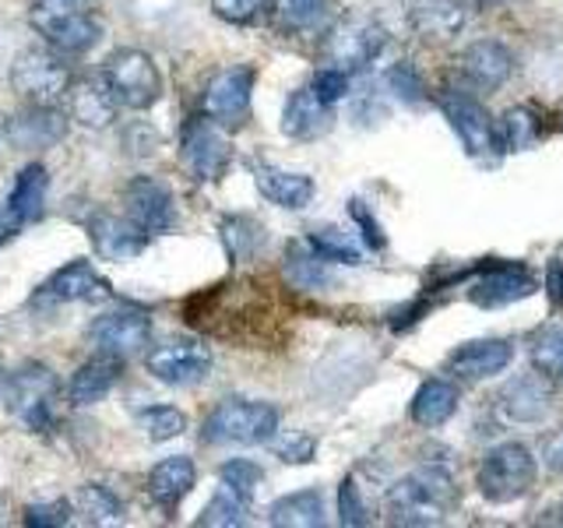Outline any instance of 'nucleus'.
Returning <instances> with one entry per match:
<instances>
[{"instance_id": "nucleus-1", "label": "nucleus", "mask_w": 563, "mask_h": 528, "mask_svg": "<svg viewBox=\"0 0 563 528\" xmlns=\"http://www.w3.org/2000/svg\"><path fill=\"white\" fill-rule=\"evenodd\" d=\"M454 504V480L448 469L422 465L398 480L387 493V510L398 525H437Z\"/></svg>"}, {"instance_id": "nucleus-2", "label": "nucleus", "mask_w": 563, "mask_h": 528, "mask_svg": "<svg viewBox=\"0 0 563 528\" xmlns=\"http://www.w3.org/2000/svg\"><path fill=\"white\" fill-rule=\"evenodd\" d=\"M278 430V409L268 402L225 398L208 413L201 440L216 448H254L268 444Z\"/></svg>"}, {"instance_id": "nucleus-3", "label": "nucleus", "mask_w": 563, "mask_h": 528, "mask_svg": "<svg viewBox=\"0 0 563 528\" xmlns=\"http://www.w3.org/2000/svg\"><path fill=\"white\" fill-rule=\"evenodd\" d=\"M536 472H539L536 454L525 444H518V440H504V444L483 454L475 483H479V493L489 504H515L532 490Z\"/></svg>"}, {"instance_id": "nucleus-4", "label": "nucleus", "mask_w": 563, "mask_h": 528, "mask_svg": "<svg viewBox=\"0 0 563 528\" xmlns=\"http://www.w3.org/2000/svg\"><path fill=\"white\" fill-rule=\"evenodd\" d=\"M102 78L123 110H152L163 99V70L141 50H113L102 64Z\"/></svg>"}, {"instance_id": "nucleus-5", "label": "nucleus", "mask_w": 563, "mask_h": 528, "mask_svg": "<svg viewBox=\"0 0 563 528\" xmlns=\"http://www.w3.org/2000/svg\"><path fill=\"white\" fill-rule=\"evenodd\" d=\"M70 67L57 50H22L11 64V88L22 102H40V106H57L67 96L70 85Z\"/></svg>"}, {"instance_id": "nucleus-6", "label": "nucleus", "mask_w": 563, "mask_h": 528, "mask_svg": "<svg viewBox=\"0 0 563 528\" xmlns=\"http://www.w3.org/2000/svg\"><path fill=\"white\" fill-rule=\"evenodd\" d=\"M180 163L190 169L194 180L211 184L222 180L229 163H233V141L222 123H216L208 113H198L184 123L180 134Z\"/></svg>"}, {"instance_id": "nucleus-7", "label": "nucleus", "mask_w": 563, "mask_h": 528, "mask_svg": "<svg viewBox=\"0 0 563 528\" xmlns=\"http://www.w3.org/2000/svg\"><path fill=\"white\" fill-rule=\"evenodd\" d=\"M145 366L166 387H198L211 374V349L201 339H166L148 349Z\"/></svg>"}, {"instance_id": "nucleus-8", "label": "nucleus", "mask_w": 563, "mask_h": 528, "mask_svg": "<svg viewBox=\"0 0 563 528\" xmlns=\"http://www.w3.org/2000/svg\"><path fill=\"white\" fill-rule=\"evenodd\" d=\"M254 78H257V70L251 64H236V67H222L205 88V99H201L205 113L216 123H222L229 134L240 131L246 117H251Z\"/></svg>"}, {"instance_id": "nucleus-9", "label": "nucleus", "mask_w": 563, "mask_h": 528, "mask_svg": "<svg viewBox=\"0 0 563 528\" xmlns=\"http://www.w3.org/2000/svg\"><path fill=\"white\" fill-rule=\"evenodd\" d=\"M387 46V32L377 22H363V18H349L339 22L324 40V67H339L345 75L374 64L380 50Z\"/></svg>"}, {"instance_id": "nucleus-10", "label": "nucleus", "mask_w": 563, "mask_h": 528, "mask_svg": "<svg viewBox=\"0 0 563 528\" xmlns=\"http://www.w3.org/2000/svg\"><path fill=\"white\" fill-rule=\"evenodd\" d=\"M148 342H152V321L145 310H134V307L102 314L92 321V328H88V345L117 360L137 356V352H145Z\"/></svg>"}, {"instance_id": "nucleus-11", "label": "nucleus", "mask_w": 563, "mask_h": 528, "mask_svg": "<svg viewBox=\"0 0 563 528\" xmlns=\"http://www.w3.org/2000/svg\"><path fill=\"white\" fill-rule=\"evenodd\" d=\"M53 398H57V377H53L49 366L29 363L11 377L8 405H11V413L22 422H29L32 430H46L49 427Z\"/></svg>"}, {"instance_id": "nucleus-12", "label": "nucleus", "mask_w": 563, "mask_h": 528, "mask_svg": "<svg viewBox=\"0 0 563 528\" xmlns=\"http://www.w3.org/2000/svg\"><path fill=\"white\" fill-rule=\"evenodd\" d=\"M110 296V282L92 268V261H70L43 282L35 304H99Z\"/></svg>"}, {"instance_id": "nucleus-13", "label": "nucleus", "mask_w": 563, "mask_h": 528, "mask_svg": "<svg viewBox=\"0 0 563 528\" xmlns=\"http://www.w3.org/2000/svg\"><path fill=\"white\" fill-rule=\"evenodd\" d=\"M123 205H128V216L152 237L169 233L176 226V198L169 184L155 180V176H134V180L123 187Z\"/></svg>"}, {"instance_id": "nucleus-14", "label": "nucleus", "mask_w": 563, "mask_h": 528, "mask_svg": "<svg viewBox=\"0 0 563 528\" xmlns=\"http://www.w3.org/2000/svg\"><path fill=\"white\" fill-rule=\"evenodd\" d=\"M70 120L57 110V106H40V102H25V110H18L8 120V141L22 152H43L60 145L67 138Z\"/></svg>"}, {"instance_id": "nucleus-15", "label": "nucleus", "mask_w": 563, "mask_h": 528, "mask_svg": "<svg viewBox=\"0 0 563 528\" xmlns=\"http://www.w3.org/2000/svg\"><path fill=\"white\" fill-rule=\"evenodd\" d=\"M67 117L81 123L88 131H102L117 120L120 102L113 99L110 85L102 75H85V78H70L67 85Z\"/></svg>"}, {"instance_id": "nucleus-16", "label": "nucleus", "mask_w": 563, "mask_h": 528, "mask_svg": "<svg viewBox=\"0 0 563 528\" xmlns=\"http://www.w3.org/2000/svg\"><path fill=\"white\" fill-rule=\"evenodd\" d=\"M88 237H92V246L102 261H131L152 240V233H145L131 216H110V211L88 222Z\"/></svg>"}, {"instance_id": "nucleus-17", "label": "nucleus", "mask_w": 563, "mask_h": 528, "mask_svg": "<svg viewBox=\"0 0 563 528\" xmlns=\"http://www.w3.org/2000/svg\"><path fill=\"white\" fill-rule=\"evenodd\" d=\"M515 360V342L507 339H479L457 345L448 356V370L462 381H489L507 370V363Z\"/></svg>"}, {"instance_id": "nucleus-18", "label": "nucleus", "mask_w": 563, "mask_h": 528, "mask_svg": "<svg viewBox=\"0 0 563 528\" xmlns=\"http://www.w3.org/2000/svg\"><path fill=\"white\" fill-rule=\"evenodd\" d=\"M440 110H444L454 134L462 138L468 155H486L493 148V120L483 110V102L462 92H444L440 96Z\"/></svg>"}, {"instance_id": "nucleus-19", "label": "nucleus", "mask_w": 563, "mask_h": 528, "mask_svg": "<svg viewBox=\"0 0 563 528\" xmlns=\"http://www.w3.org/2000/svg\"><path fill=\"white\" fill-rule=\"evenodd\" d=\"M500 402V413L515 422H542L550 416L553 402H550V384H545L542 374H525L515 377L504 392L497 395Z\"/></svg>"}, {"instance_id": "nucleus-20", "label": "nucleus", "mask_w": 563, "mask_h": 528, "mask_svg": "<svg viewBox=\"0 0 563 528\" xmlns=\"http://www.w3.org/2000/svg\"><path fill=\"white\" fill-rule=\"evenodd\" d=\"M120 374H123V360L106 356V352H96L92 360H85V363L75 370V377H70V384H67V398H70V405H78V409H85V405L102 402V398L117 387Z\"/></svg>"}, {"instance_id": "nucleus-21", "label": "nucleus", "mask_w": 563, "mask_h": 528, "mask_svg": "<svg viewBox=\"0 0 563 528\" xmlns=\"http://www.w3.org/2000/svg\"><path fill=\"white\" fill-rule=\"evenodd\" d=\"M254 184L264 201L289 208V211H299L313 201V180L307 173H296V169L261 163V166H254Z\"/></svg>"}, {"instance_id": "nucleus-22", "label": "nucleus", "mask_w": 563, "mask_h": 528, "mask_svg": "<svg viewBox=\"0 0 563 528\" xmlns=\"http://www.w3.org/2000/svg\"><path fill=\"white\" fill-rule=\"evenodd\" d=\"M462 70L475 88H500L515 70V53L497 40H479L462 53Z\"/></svg>"}, {"instance_id": "nucleus-23", "label": "nucleus", "mask_w": 563, "mask_h": 528, "mask_svg": "<svg viewBox=\"0 0 563 528\" xmlns=\"http://www.w3.org/2000/svg\"><path fill=\"white\" fill-rule=\"evenodd\" d=\"M328 128H331V106L317 99L310 85L296 88L286 99V110H282V131L296 141H310V138H321Z\"/></svg>"}, {"instance_id": "nucleus-24", "label": "nucleus", "mask_w": 563, "mask_h": 528, "mask_svg": "<svg viewBox=\"0 0 563 528\" xmlns=\"http://www.w3.org/2000/svg\"><path fill=\"white\" fill-rule=\"evenodd\" d=\"M198 483V469L187 454H173V458H163L152 472H148V497L163 507V510H176L180 501L194 490Z\"/></svg>"}, {"instance_id": "nucleus-25", "label": "nucleus", "mask_w": 563, "mask_h": 528, "mask_svg": "<svg viewBox=\"0 0 563 528\" xmlns=\"http://www.w3.org/2000/svg\"><path fill=\"white\" fill-rule=\"evenodd\" d=\"M536 293V278L525 275L521 268H497V272H486L475 286L468 289V299L479 307H507V304H518V299L532 296Z\"/></svg>"}, {"instance_id": "nucleus-26", "label": "nucleus", "mask_w": 563, "mask_h": 528, "mask_svg": "<svg viewBox=\"0 0 563 528\" xmlns=\"http://www.w3.org/2000/svg\"><path fill=\"white\" fill-rule=\"evenodd\" d=\"M46 187H49V169L43 163H29L25 169H18L8 198V211L18 219V226L40 222L46 208Z\"/></svg>"}, {"instance_id": "nucleus-27", "label": "nucleus", "mask_w": 563, "mask_h": 528, "mask_svg": "<svg viewBox=\"0 0 563 528\" xmlns=\"http://www.w3.org/2000/svg\"><path fill=\"white\" fill-rule=\"evenodd\" d=\"M409 18L427 40H451L465 25V0H412Z\"/></svg>"}, {"instance_id": "nucleus-28", "label": "nucleus", "mask_w": 563, "mask_h": 528, "mask_svg": "<svg viewBox=\"0 0 563 528\" xmlns=\"http://www.w3.org/2000/svg\"><path fill=\"white\" fill-rule=\"evenodd\" d=\"M454 413H457V387L444 377L422 381L409 405V416L419 427H444Z\"/></svg>"}, {"instance_id": "nucleus-29", "label": "nucleus", "mask_w": 563, "mask_h": 528, "mask_svg": "<svg viewBox=\"0 0 563 528\" xmlns=\"http://www.w3.org/2000/svg\"><path fill=\"white\" fill-rule=\"evenodd\" d=\"M43 40L49 43V50L64 53V57H81V53H88L102 40V25L92 11H85V14L67 18V22L43 32Z\"/></svg>"}, {"instance_id": "nucleus-30", "label": "nucleus", "mask_w": 563, "mask_h": 528, "mask_svg": "<svg viewBox=\"0 0 563 528\" xmlns=\"http://www.w3.org/2000/svg\"><path fill=\"white\" fill-rule=\"evenodd\" d=\"M268 525L278 528H317L324 525V501L317 490H299L289 497H278L268 507Z\"/></svg>"}, {"instance_id": "nucleus-31", "label": "nucleus", "mask_w": 563, "mask_h": 528, "mask_svg": "<svg viewBox=\"0 0 563 528\" xmlns=\"http://www.w3.org/2000/svg\"><path fill=\"white\" fill-rule=\"evenodd\" d=\"M70 510H78L85 525H123V504L117 501L113 490L99 483H85L70 501Z\"/></svg>"}, {"instance_id": "nucleus-32", "label": "nucleus", "mask_w": 563, "mask_h": 528, "mask_svg": "<svg viewBox=\"0 0 563 528\" xmlns=\"http://www.w3.org/2000/svg\"><path fill=\"white\" fill-rule=\"evenodd\" d=\"M282 272H286L289 286H296V289H324L328 282H331L328 261L317 257L307 243H289Z\"/></svg>"}, {"instance_id": "nucleus-33", "label": "nucleus", "mask_w": 563, "mask_h": 528, "mask_svg": "<svg viewBox=\"0 0 563 528\" xmlns=\"http://www.w3.org/2000/svg\"><path fill=\"white\" fill-rule=\"evenodd\" d=\"M219 237L225 254L233 261H251L261 243H264V229L254 216H222L219 219Z\"/></svg>"}, {"instance_id": "nucleus-34", "label": "nucleus", "mask_w": 563, "mask_h": 528, "mask_svg": "<svg viewBox=\"0 0 563 528\" xmlns=\"http://www.w3.org/2000/svg\"><path fill=\"white\" fill-rule=\"evenodd\" d=\"M536 134H539V117L532 110H525V106L493 120V148L497 152H521L532 145Z\"/></svg>"}, {"instance_id": "nucleus-35", "label": "nucleus", "mask_w": 563, "mask_h": 528, "mask_svg": "<svg viewBox=\"0 0 563 528\" xmlns=\"http://www.w3.org/2000/svg\"><path fill=\"white\" fill-rule=\"evenodd\" d=\"M307 246L324 257L328 264H360L363 261V251L356 246V240H349L342 229H313L307 237Z\"/></svg>"}, {"instance_id": "nucleus-36", "label": "nucleus", "mask_w": 563, "mask_h": 528, "mask_svg": "<svg viewBox=\"0 0 563 528\" xmlns=\"http://www.w3.org/2000/svg\"><path fill=\"white\" fill-rule=\"evenodd\" d=\"M85 11H92V0H32L29 22L35 32H49L53 25L67 22V18H78Z\"/></svg>"}, {"instance_id": "nucleus-37", "label": "nucleus", "mask_w": 563, "mask_h": 528, "mask_svg": "<svg viewBox=\"0 0 563 528\" xmlns=\"http://www.w3.org/2000/svg\"><path fill=\"white\" fill-rule=\"evenodd\" d=\"M219 480H222V486L229 493H233V497L251 504V497H254L261 480H264V469L257 462H251V458H233V462H225L219 469Z\"/></svg>"}, {"instance_id": "nucleus-38", "label": "nucleus", "mask_w": 563, "mask_h": 528, "mask_svg": "<svg viewBox=\"0 0 563 528\" xmlns=\"http://www.w3.org/2000/svg\"><path fill=\"white\" fill-rule=\"evenodd\" d=\"M275 14L292 32L317 29L328 14V0H275Z\"/></svg>"}, {"instance_id": "nucleus-39", "label": "nucleus", "mask_w": 563, "mask_h": 528, "mask_svg": "<svg viewBox=\"0 0 563 528\" xmlns=\"http://www.w3.org/2000/svg\"><path fill=\"white\" fill-rule=\"evenodd\" d=\"M532 363L542 377L563 381V328H550L539 334L532 345Z\"/></svg>"}, {"instance_id": "nucleus-40", "label": "nucleus", "mask_w": 563, "mask_h": 528, "mask_svg": "<svg viewBox=\"0 0 563 528\" xmlns=\"http://www.w3.org/2000/svg\"><path fill=\"white\" fill-rule=\"evenodd\" d=\"M251 518H246V501L233 497V493H219V497H211L208 507L201 510L198 525H219V528H240L246 525Z\"/></svg>"}, {"instance_id": "nucleus-41", "label": "nucleus", "mask_w": 563, "mask_h": 528, "mask_svg": "<svg viewBox=\"0 0 563 528\" xmlns=\"http://www.w3.org/2000/svg\"><path fill=\"white\" fill-rule=\"evenodd\" d=\"M141 422H145V430H148V437L155 440V444H163V440H176L187 430V416L180 409H173V405H155V409H148L145 416H141Z\"/></svg>"}, {"instance_id": "nucleus-42", "label": "nucleus", "mask_w": 563, "mask_h": 528, "mask_svg": "<svg viewBox=\"0 0 563 528\" xmlns=\"http://www.w3.org/2000/svg\"><path fill=\"white\" fill-rule=\"evenodd\" d=\"M268 448L275 458H282V462H289V465H307L313 462V454H317V440L310 433H278L268 440Z\"/></svg>"}, {"instance_id": "nucleus-43", "label": "nucleus", "mask_w": 563, "mask_h": 528, "mask_svg": "<svg viewBox=\"0 0 563 528\" xmlns=\"http://www.w3.org/2000/svg\"><path fill=\"white\" fill-rule=\"evenodd\" d=\"M310 88H313L321 102L334 106V102H342L349 96V75H345V70H339V67H321L313 75Z\"/></svg>"}, {"instance_id": "nucleus-44", "label": "nucleus", "mask_w": 563, "mask_h": 528, "mask_svg": "<svg viewBox=\"0 0 563 528\" xmlns=\"http://www.w3.org/2000/svg\"><path fill=\"white\" fill-rule=\"evenodd\" d=\"M339 521L345 528H360V525L369 521L366 518V504H363L360 490H356V480H342V486H339Z\"/></svg>"}, {"instance_id": "nucleus-45", "label": "nucleus", "mask_w": 563, "mask_h": 528, "mask_svg": "<svg viewBox=\"0 0 563 528\" xmlns=\"http://www.w3.org/2000/svg\"><path fill=\"white\" fill-rule=\"evenodd\" d=\"M70 501H49V504H29L25 507V525H32V528H60V525H67L70 521Z\"/></svg>"}, {"instance_id": "nucleus-46", "label": "nucleus", "mask_w": 563, "mask_h": 528, "mask_svg": "<svg viewBox=\"0 0 563 528\" xmlns=\"http://www.w3.org/2000/svg\"><path fill=\"white\" fill-rule=\"evenodd\" d=\"M272 0H211V8H216V14H222L225 22H236V25H251L257 22V18L264 14V8H268Z\"/></svg>"}, {"instance_id": "nucleus-47", "label": "nucleus", "mask_w": 563, "mask_h": 528, "mask_svg": "<svg viewBox=\"0 0 563 528\" xmlns=\"http://www.w3.org/2000/svg\"><path fill=\"white\" fill-rule=\"evenodd\" d=\"M387 85H391V92L405 102L422 99V81L409 64H395L391 70H387Z\"/></svg>"}, {"instance_id": "nucleus-48", "label": "nucleus", "mask_w": 563, "mask_h": 528, "mask_svg": "<svg viewBox=\"0 0 563 528\" xmlns=\"http://www.w3.org/2000/svg\"><path fill=\"white\" fill-rule=\"evenodd\" d=\"M349 216H352V222L360 226V237L374 246V251H380L384 246V229L377 226V219L369 216V208L363 205V201H349Z\"/></svg>"}, {"instance_id": "nucleus-49", "label": "nucleus", "mask_w": 563, "mask_h": 528, "mask_svg": "<svg viewBox=\"0 0 563 528\" xmlns=\"http://www.w3.org/2000/svg\"><path fill=\"white\" fill-rule=\"evenodd\" d=\"M542 458H545V465H550L553 472H563V433H556V437L545 440Z\"/></svg>"}, {"instance_id": "nucleus-50", "label": "nucleus", "mask_w": 563, "mask_h": 528, "mask_svg": "<svg viewBox=\"0 0 563 528\" xmlns=\"http://www.w3.org/2000/svg\"><path fill=\"white\" fill-rule=\"evenodd\" d=\"M560 286H563L560 261H553V264H550V296H553V304H556V307L563 304V289H560Z\"/></svg>"}, {"instance_id": "nucleus-51", "label": "nucleus", "mask_w": 563, "mask_h": 528, "mask_svg": "<svg viewBox=\"0 0 563 528\" xmlns=\"http://www.w3.org/2000/svg\"><path fill=\"white\" fill-rule=\"evenodd\" d=\"M11 233H18V219L11 216L8 208H0V240H8Z\"/></svg>"}]
</instances>
